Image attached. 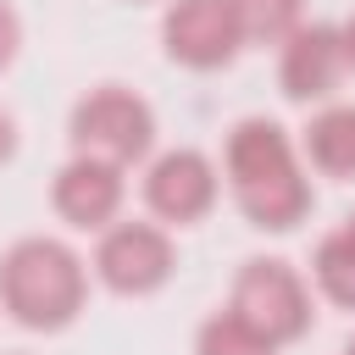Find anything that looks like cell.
Masks as SVG:
<instances>
[{"instance_id": "6da1fadb", "label": "cell", "mask_w": 355, "mask_h": 355, "mask_svg": "<svg viewBox=\"0 0 355 355\" xmlns=\"http://www.w3.org/2000/svg\"><path fill=\"white\" fill-rule=\"evenodd\" d=\"M222 172H227V189H233V205L266 227V233H288L311 216V183L294 161V144L277 122L266 116H244L233 133H227V150H222Z\"/></svg>"}, {"instance_id": "7a4b0ae2", "label": "cell", "mask_w": 355, "mask_h": 355, "mask_svg": "<svg viewBox=\"0 0 355 355\" xmlns=\"http://www.w3.org/2000/svg\"><path fill=\"white\" fill-rule=\"evenodd\" d=\"M89 300V277L83 261L61 244V239H17L0 255V311L11 322H22L28 333H61L78 322Z\"/></svg>"}, {"instance_id": "3957f363", "label": "cell", "mask_w": 355, "mask_h": 355, "mask_svg": "<svg viewBox=\"0 0 355 355\" xmlns=\"http://www.w3.org/2000/svg\"><path fill=\"white\" fill-rule=\"evenodd\" d=\"M67 139H72L78 155L128 166V161H144V155H150V144H155V111H150L133 89L100 83V89H89V94L72 105Z\"/></svg>"}, {"instance_id": "277c9868", "label": "cell", "mask_w": 355, "mask_h": 355, "mask_svg": "<svg viewBox=\"0 0 355 355\" xmlns=\"http://www.w3.org/2000/svg\"><path fill=\"white\" fill-rule=\"evenodd\" d=\"M227 311L244 316L266 344H294V338H305V333H311V316H316L305 277H300L288 261H266V255H255V261L239 266Z\"/></svg>"}, {"instance_id": "5b68a950", "label": "cell", "mask_w": 355, "mask_h": 355, "mask_svg": "<svg viewBox=\"0 0 355 355\" xmlns=\"http://www.w3.org/2000/svg\"><path fill=\"white\" fill-rule=\"evenodd\" d=\"M178 266V250L166 239V227L155 222H111L100 233V250H94V277L111 288V294H155Z\"/></svg>"}, {"instance_id": "8992f818", "label": "cell", "mask_w": 355, "mask_h": 355, "mask_svg": "<svg viewBox=\"0 0 355 355\" xmlns=\"http://www.w3.org/2000/svg\"><path fill=\"white\" fill-rule=\"evenodd\" d=\"M161 44L189 72H216L239 55L244 33L233 17V0H172L161 17Z\"/></svg>"}, {"instance_id": "52a82bcc", "label": "cell", "mask_w": 355, "mask_h": 355, "mask_svg": "<svg viewBox=\"0 0 355 355\" xmlns=\"http://www.w3.org/2000/svg\"><path fill=\"white\" fill-rule=\"evenodd\" d=\"M144 205H150L161 222H178V227L200 222V216L216 205V166H211L200 150H189V144L155 155L150 172H144Z\"/></svg>"}, {"instance_id": "ba28073f", "label": "cell", "mask_w": 355, "mask_h": 355, "mask_svg": "<svg viewBox=\"0 0 355 355\" xmlns=\"http://www.w3.org/2000/svg\"><path fill=\"white\" fill-rule=\"evenodd\" d=\"M122 194H128L122 166L94 161V155H72V161L55 172V183H50L55 216H61L67 227H83V233H105V227L116 222V211H122Z\"/></svg>"}, {"instance_id": "9c48e42d", "label": "cell", "mask_w": 355, "mask_h": 355, "mask_svg": "<svg viewBox=\"0 0 355 355\" xmlns=\"http://www.w3.org/2000/svg\"><path fill=\"white\" fill-rule=\"evenodd\" d=\"M338 72H344V39L338 28L327 22H305L288 44H283V61H277V83L288 100L311 105V100H327L338 89Z\"/></svg>"}, {"instance_id": "30bf717a", "label": "cell", "mask_w": 355, "mask_h": 355, "mask_svg": "<svg viewBox=\"0 0 355 355\" xmlns=\"http://www.w3.org/2000/svg\"><path fill=\"white\" fill-rule=\"evenodd\" d=\"M305 161L322 178H355V105H327L305 128Z\"/></svg>"}, {"instance_id": "8fae6325", "label": "cell", "mask_w": 355, "mask_h": 355, "mask_svg": "<svg viewBox=\"0 0 355 355\" xmlns=\"http://www.w3.org/2000/svg\"><path fill=\"white\" fill-rule=\"evenodd\" d=\"M311 272H316V288H322L333 305L355 311V211H349V216L316 244Z\"/></svg>"}, {"instance_id": "7c38bea8", "label": "cell", "mask_w": 355, "mask_h": 355, "mask_svg": "<svg viewBox=\"0 0 355 355\" xmlns=\"http://www.w3.org/2000/svg\"><path fill=\"white\" fill-rule=\"evenodd\" d=\"M244 44H288L305 28V0H233Z\"/></svg>"}, {"instance_id": "4fadbf2b", "label": "cell", "mask_w": 355, "mask_h": 355, "mask_svg": "<svg viewBox=\"0 0 355 355\" xmlns=\"http://www.w3.org/2000/svg\"><path fill=\"white\" fill-rule=\"evenodd\" d=\"M194 355H277V344H266L244 316L216 311V316L200 322V333H194Z\"/></svg>"}, {"instance_id": "5bb4252c", "label": "cell", "mask_w": 355, "mask_h": 355, "mask_svg": "<svg viewBox=\"0 0 355 355\" xmlns=\"http://www.w3.org/2000/svg\"><path fill=\"white\" fill-rule=\"evenodd\" d=\"M17 50H22V17L11 11V0H0V72L17 61Z\"/></svg>"}, {"instance_id": "9a60e30c", "label": "cell", "mask_w": 355, "mask_h": 355, "mask_svg": "<svg viewBox=\"0 0 355 355\" xmlns=\"http://www.w3.org/2000/svg\"><path fill=\"white\" fill-rule=\"evenodd\" d=\"M11 155H17V116L0 105V166H6Z\"/></svg>"}, {"instance_id": "2e32d148", "label": "cell", "mask_w": 355, "mask_h": 355, "mask_svg": "<svg viewBox=\"0 0 355 355\" xmlns=\"http://www.w3.org/2000/svg\"><path fill=\"white\" fill-rule=\"evenodd\" d=\"M338 39H344V67H355V11H349V22L338 28Z\"/></svg>"}, {"instance_id": "e0dca14e", "label": "cell", "mask_w": 355, "mask_h": 355, "mask_svg": "<svg viewBox=\"0 0 355 355\" xmlns=\"http://www.w3.org/2000/svg\"><path fill=\"white\" fill-rule=\"evenodd\" d=\"M344 355H355V338H349V349H344Z\"/></svg>"}]
</instances>
